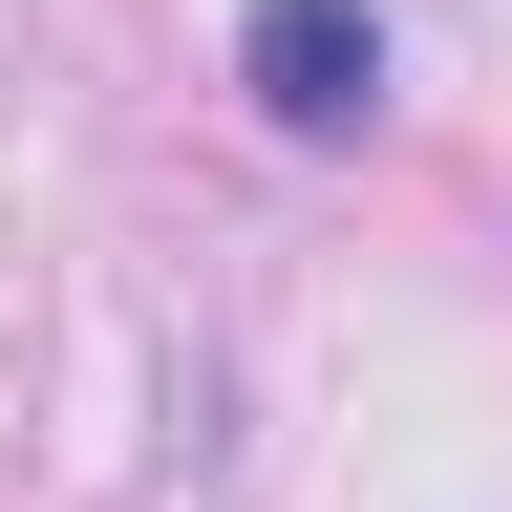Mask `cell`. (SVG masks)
<instances>
[{"mask_svg":"<svg viewBox=\"0 0 512 512\" xmlns=\"http://www.w3.org/2000/svg\"><path fill=\"white\" fill-rule=\"evenodd\" d=\"M235 86L299 150H363L384 128V0H235Z\"/></svg>","mask_w":512,"mask_h":512,"instance_id":"6da1fadb","label":"cell"}]
</instances>
